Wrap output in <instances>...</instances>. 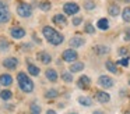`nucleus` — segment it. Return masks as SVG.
<instances>
[{"label":"nucleus","mask_w":130,"mask_h":114,"mask_svg":"<svg viewBox=\"0 0 130 114\" xmlns=\"http://www.w3.org/2000/svg\"><path fill=\"white\" fill-rule=\"evenodd\" d=\"M46 78H48V81H51V82H56L57 81V72L55 71L53 68H48L45 72Z\"/></svg>","instance_id":"a211bd4d"},{"label":"nucleus","mask_w":130,"mask_h":114,"mask_svg":"<svg viewBox=\"0 0 130 114\" xmlns=\"http://www.w3.org/2000/svg\"><path fill=\"white\" fill-rule=\"evenodd\" d=\"M0 83L4 86H10L13 83V78L10 74H2L0 75Z\"/></svg>","instance_id":"f3484780"},{"label":"nucleus","mask_w":130,"mask_h":114,"mask_svg":"<svg viewBox=\"0 0 130 114\" xmlns=\"http://www.w3.org/2000/svg\"><path fill=\"white\" fill-rule=\"evenodd\" d=\"M129 85H130V79H129Z\"/></svg>","instance_id":"79ce46f5"},{"label":"nucleus","mask_w":130,"mask_h":114,"mask_svg":"<svg viewBox=\"0 0 130 114\" xmlns=\"http://www.w3.org/2000/svg\"><path fill=\"white\" fill-rule=\"evenodd\" d=\"M96 27H98L99 29H102V31H106L108 28H109V22H108L106 18H101L98 22H96Z\"/></svg>","instance_id":"4be33fe9"},{"label":"nucleus","mask_w":130,"mask_h":114,"mask_svg":"<svg viewBox=\"0 0 130 114\" xmlns=\"http://www.w3.org/2000/svg\"><path fill=\"white\" fill-rule=\"evenodd\" d=\"M98 83L102 86V88L108 89V88H112L115 82H113V79L110 77H108V75H101L99 79H98Z\"/></svg>","instance_id":"423d86ee"},{"label":"nucleus","mask_w":130,"mask_h":114,"mask_svg":"<svg viewBox=\"0 0 130 114\" xmlns=\"http://www.w3.org/2000/svg\"><path fill=\"white\" fill-rule=\"evenodd\" d=\"M0 97H2L3 100H10L13 97V93L9 90V89H4V90L0 92Z\"/></svg>","instance_id":"bb28decb"},{"label":"nucleus","mask_w":130,"mask_h":114,"mask_svg":"<svg viewBox=\"0 0 130 114\" xmlns=\"http://www.w3.org/2000/svg\"><path fill=\"white\" fill-rule=\"evenodd\" d=\"M105 68H106L108 71H110L112 74H118V68H116V64L113 63L112 60H108L106 63H105Z\"/></svg>","instance_id":"412c9836"},{"label":"nucleus","mask_w":130,"mask_h":114,"mask_svg":"<svg viewBox=\"0 0 130 114\" xmlns=\"http://www.w3.org/2000/svg\"><path fill=\"white\" fill-rule=\"evenodd\" d=\"M119 11H120V7H119V4H116V3H110V4L108 6V13H109V15L116 17V15H119Z\"/></svg>","instance_id":"4468645a"},{"label":"nucleus","mask_w":130,"mask_h":114,"mask_svg":"<svg viewBox=\"0 0 130 114\" xmlns=\"http://www.w3.org/2000/svg\"><path fill=\"white\" fill-rule=\"evenodd\" d=\"M81 22H83V18H81V17H74L73 21H71V24H73L74 27H78Z\"/></svg>","instance_id":"c9c22d12"},{"label":"nucleus","mask_w":130,"mask_h":114,"mask_svg":"<svg viewBox=\"0 0 130 114\" xmlns=\"http://www.w3.org/2000/svg\"><path fill=\"white\" fill-rule=\"evenodd\" d=\"M9 47H10V43L6 40V39H0V50H2V52L7 50Z\"/></svg>","instance_id":"72a5a7b5"},{"label":"nucleus","mask_w":130,"mask_h":114,"mask_svg":"<svg viewBox=\"0 0 130 114\" xmlns=\"http://www.w3.org/2000/svg\"><path fill=\"white\" fill-rule=\"evenodd\" d=\"M52 21H53L56 25H66L67 19H66V17L63 15V14H56V15L52 18Z\"/></svg>","instance_id":"6ab92c4d"},{"label":"nucleus","mask_w":130,"mask_h":114,"mask_svg":"<svg viewBox=\"0 0 130 114\" xmlns=\"http://www.w3.org/2000/svg\"><path fill=\"white\" fill-rule=\"evenodd\" d=\"M62 79L64 81V82L70 83V82H73V75H71L70 72H63V74H62Z\"/></svg>","instance_id":"473e14b6"},{"label":"nucleus","mask_w":130,"mask_h":114,"mask_svg":"<svg viewBox=\"0 0 130 114\" xmlns=\"http://www.w3.org/2000/svg\"><path fill=\"white\" fill-rule=\"evenodd\" d=\"M84 68V64L81 61H74L73 64L70 65V72H78V71H83Z\"/></svg>","instance_id":"aec40b11"},{"label":"nucleus","mask_w":130,"mask_h":114,"mask_svg":"<svg viewBox=\"0 0 130 114\" xmlns=\"http://www.w3.org/2000/svg\"><path fill=\"white\" fill-rule=\"evenodd\" d=\"M123 2H124V3H130V0H123Z\"/></svg>","instance_id":"ea45409f"},{"label":"nucleus","mask_w":130,"mask_h":114,"mask_svg":"<svg viewBox=\"0 0 130 114\" xmlns=\"http://www.w3.org/2000/svg\"><path fill=\"white\" fill-rule=\"evenodd\" d=\"M70 114H77V113H70Z\"/></svg>","instance_id":"a19ab883"},{"label":"nucleus","mask_w":130,"mask_h":114,"mask_svg":"<svg viewBox=\"0 0 130 114\" xmlns=\"http://www.w3.org/2000/svg\"><path fill=\"white\" fill-rule=\"evenodd\" d=\"M118 65H123V67H127L129 65V57H124V58H122V60H119L118 63Z\"/></svg>","instance_id":"f704fd0d"},{"label":"nucleus","mask_w":130,"mask_h":114,"mask_svg":"<svg viewBox=\"0 0 130 114\" xmlns=\"http://www.w3.org/2000/svg\"><path fill=\"white\" fill-rule=\"evenodd\" d=\"M62 57H63V60L67 61V63H74V61L77 60V57H78V54H77V52L74 49H67L62 53Z\"/></svg>","instance_id":"39448f33"},{"label":"nucleus","mask_w":130,"mask_h":114,"mask_svg":"<svg viewBox=\"0 0 130 114\" xmlns=\"http://www.w3.org/2000/svg\"><path fill=\"white\" fill-rule=\"evenodd\" d=\"M46 114H56V111H53V110H48V111H46Z\"/></svg>","instance_id":"4c0bfd02"},{"label":"nucleus","mask_w":130,"mask_h":114,"mask_svg":"<svg viewBox=\"0 0 130 114\" xmlns=\"http://www.w3.org/2000/svg\"><path fill=\"white\" fill-rule=\"evenodd\" d=\"M29 111H31V114H41V106H38V103H31V106H29Z\"/></svg>","instance_id":"a878e982"},{"label":"nucleus","mask_w":130,"mask_h":114,"mask_svg":"<svg viewBox=\"0 0 130 114\" xmlns=\"http://www.w3.org/2000/svg\"><path fill=\"white\" fill-rule=\"evenodd\" d=\"M63 40H64V36H63L60 32H56V35H53L48 42H49L51 44H53V46H59V44L62 43Z\"/></svg>","instance_id":"f8f14e48"},{"label":"nucleus","mask_w":130,"mask_h":114,"mask_svg":"<svg viewBox=\"0 0 130 114\" xmlns=\"http://www.w3.org/2000/svg\"><path fill=\"white\" fill-rule=\"evenodd\" d=\"M3 65L9 70H14L15 67L18 65V60L15 57H7L3 60Z\"/></svg>","instance_id":"9d476101"},{"label":"nucleus","mask_w":130,"mask_h":114,"mask_svg":"<svg viewBox=\"0 0 130 114\" xmlns=\"http://www.w3.org/2000/svg\"><path fill=\"white\" fill-rule=\"evenodd\" d=\"M118 54L122 56V57H130V56H129V49H127V47H119V49H118Z\"/></svg>","instance_id":"2f4dec72"},{"label":"nucleus","mask_w":130,"mask_h":114,"mask_svg":"<svg viewBox=\"0 0 130 114\" xmlns=\"http://www.w3.org/2000/svg\"><path fill=\"white\" fill-rule=\"evenodd\" d=\"M51 7H52V4L49 2H46V0H45V2H41L39 3V8L42 11H49V10H51Z\"/></svg>","instance_id":"7c9ffc66"},{"label":"nucleus","mask_w":130,"mask_h":114,"mask_svg":"<svg viewBox=\"0 0 130 114\" xmlns=\"http://www.w3.org/2000/svg\"><path fill=\"white\" fill-rule=\"evenodd\" d=\"M10 35L14 39H23L24 36H25V31L20 27H13L11 29H10Z\"/></svg>","instance_id":"6e6552de"},{"label":"nucleus","mask_w":130,"mask_h":114,"mask_svg":"<svg viewBox=\"0 0 130 114\" xmlns=\"http://www.w3.org/2000/svg\"><path fill=\"white\" fill-rule=\"evenodd\" d=\"M63 11H64V14H67V15H74V14H77L80 11V6L77 4V3H73V2L64 3V4H63Z\"/></svg>","instance_id":"7ed1b4c3"},{"label":"nucleus","mask_w":130,"mask_h":114,"mask_svg":"<svg viewBox=\"0 0 130 114\" xmlns=\"http://www.w3.org/2000/svg\"><path fill=\"white\" fill-rule=\"evenodd\" d=\"M56 32L57 31L55 29V28H52V27H43V29H42V33L46 38V40H49L53 35H56Z\"/></svg>","instance_id":"2eb2a0df"},{"label":"nucleus","mask_w":130,"mask_h":114,"mask_svg":"<svg viewBox=\"0 0 130 114\" xmlns=\"http://www.w3.org/2000/svg\"><path fill=\"white\" fill-rule=\"evenodd\" d=\"M90 85H91V78L87 77V75H81L78 78V81H77V86L80 89H88Z\"/></svg>","instance_id":"0eeeda50"},{"label":"nucleus","mask_w":130,"mask_h":114,"mask_svg":"<svg viewBox=\"0 0 130 114\" xmlns=\"http://www.w3.org/2000/svg\"><path fill=\"white\" fill-rule=\"evenodd\" d=\"M27 70H28V72L31 75H34V77H37V75H39V68H38L37 65H34V64H28V67H27Z\"/></svg>","instance_id":"b1692460"},{"label":"nucleus","mask_w":130,"mask_h":114,"mask_svg":"<svg viewBox=\"0 0 130 114\" xmlns=\"http://www.w3.org/2000/svg\"><path fill=\"white\" fill-rule=\"evenodd\" d=\"M94 52L98 56H105L106 53H109V47L105 46V44H96V46L94 47Z\"/></svg>","instance_id":"dca6fc26"},{"label":"nucleus","mask_w":130,"mask_h":114,"mask_svg":"<svg viewBox=\"0 0 130 114\" xmlns=\"http://www.w3.org/2000/svg\"><path fill=\"white\" fill-rule=\"evenodd\" d=\"M59 96V92L56 90V89H48V90L45 92V97L46 99H55V97Z\"/></svg>","instance_id":"5701e85b"},{"label":"nucleus","mask_w":130,"mask_h":114,"mask_svg":"<svg viewBox=\"0 0 130 114\" xmlns=\"http://www.w3.org/2000/svg\"><path fill=\"white\" fill-rule=\"evenodd\" d=\"M10 19V11H9V7L4 2L0 0V24L3 22H7Z\"/></svg>","instance_id":"20e7f679"},{"label":"nucleus","mask_w":130,"mask_h":114,"mask_svg":"<svg viewBox=\"0 0 130 114\" xmlns=\"http://www.w3.org/2000/svg\"><path fill=\"white\" fill-rule=\"evenodd\" d=\"M78 103L83 106H87V107H90V106H92V100L90 99V97H84V96H80L78 97Z\"/></svg>","instance_id":"393cba45"},{"label":"nucleus","mask_w":130,"mask_h":114,"mask_svg":"<svg viewBox=\"0 0 130 114\" xmlns=\"http://www.w3.org/2000/svg\"><path fill=\"white\" fill-rule=\"evenodd\" d=\"M17 14L20 17H23V18H28V17H31L32 14V7L28 4V3H18L17 4Z\"/></svg>","instance_id":"f03ea898"},{"label":"nucleus","mask_w":130,"mask_h":114,"mask_svg":"<svg viewBox=\"0 0 130 114\" xmlns=\"http://www.w3.org/2000/svg\"><path fill=\"white\" fill-rule=\"evenodd\" d=\"M37 57H38V60H39L41 63H43V64H49L52 61L51 54H49V53H46V52H39Z\"/></svg>","instance_id":"ddd939ff"},{"label":"nucleus","mask_w":130,"mask_h":114,"mask_svg":"<svg viewBox=\"0 0 130 114\" xmlns=\"http://www.w3.org/2000/svg\"><path fill=\"white\" fill-rule=\"evenodd\" d=\"M124 39H126V40H129V39H130V31H127V35L124 36Z\"/></svg>","instance_id":"e433bc0d"},{"label":"nucleus","mask_w":130,"mask_h":114,"mask_svg":"<svg viewBox=\"0 0 130 114\" xmlns=\"http://www.w3.org/2000/svg\"><path fill=\"white\" fill-rule=\"evenodd\" d=\"M92 114H104V113H102V111L101 110H96V111H94V113Z\"/></svg>","instance_id":"58836bf2"},{"label":"nucleus","mask_w":130,"mask_h":114,"mask_svg":"<svg viewBox=\"0 0 130 114\" xmlns=\"http://www.w3.org/2000/svg\"><path fill=\"white\" fill-rule=\"evenodd\" d=\"M84 8L87 11L94 10V8H95V2H94V0H85L84 2Z\"/></svg>","instance_id":"cd10ccee"},{"label":"nucleus","mask_w":130,"mask_h":114,"mask_svg":"<svg viewBox=\"0 0 130 114\" xmlns=\"http://www.w3.org/2000/svg\"><path fill=\"white\" fill-rule=\"evenodd\" d=\"M17 81H18V86H20V89H21L23 92L29 93V92L34 90V82H32V81L29 79L28 77H27L25 72H18Z\"/></svg>","instance_id":"f257e3e1"},{"label":"nucleus","mask_w":130,"mask_h":114,"mask_svg":"<svg viewBox=\"0 0 130 114\" xmlns=\"http://www.w3.org/2000/svg\"><path fill=\"white\" fill-rule=\"evenodd\" d=\"M84 43H85L84 38H80V36H74V38H71L70 40H69V44H70L71 49H76V47H81Z\"/></svg>","instance_id":"9b49d317"},{"label":"nucleus","mask_w":130,"mask_h":114,"mask_svg":"<svg viewBox=\"0 0 130 114\" xmlns=\"http://www.w3.org/2000/svg\"><path fill=\"white\" fill-rule=\"evenodd\" d=\"M95 99L99 103H108L110 100V96H109V93H106L104 90H98V92H95Z\"/></svg>","instance_id":"1a4fd4ad"},{"label":"nucleus","mask_w":130,"mask_h":114,"mask_svg":"<svg viewBox=\"0 0 130 114\" xmlns=\"http://www.w3.org/2000/svg\"><path fill=\"white\" fill-rule=\"evenodd\" d=\"M84 32H85V33H90V35H92V33H95V28L92 27V24L87 22V24L84 25Z\"/></svg>","instance_id":"c756f323"},{"label":"nucleus","mask_w":130,"mask_h":114,"mask_svg":"<svg viewBox=\"0 0 130 114\" xmlns=\"http://www.w3.org/2000/svg\"><path fill=\"white\" fill-rule=\"evenodd\" d=\"M122 18H123V21L130 22V7H126L122 11Z\"/></svg>","instance_id":"c85d7f7f"}]
</instances>
